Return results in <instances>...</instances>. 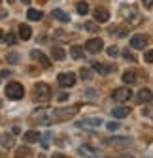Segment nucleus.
Listing matches in <instances>:
<instances>
[{"mask_svg":"<svg viewBox=\"0 0 153 158\" xmlns=\"http://www.w3.org/2000/svg\"><path fill=\"white\" fill-rule=\"evenodd\" d=\"M30 56H32V60H38V62H40L44 68H49L51 66V62H49V58L42 53V51H38V49H32L30 51Z\"/></svg>","mask_w":153,"mask_h":158,"instance_id":"9d476101","label":"nucleus"},{"mask_svg":"<svg viewBox=\"0 0 153 158\" xmlns=\"http://www.w3.org/2000/svg\"><path fill=\"white\" fill-rule=\"evenodd\" d=\"M144 60H146V62H153V49H147V51L144 53Z\"/></svg>","mask_w":153,"mask_h":158,"instance_id":"c85d7f7f","label":"nucleus"},{"mask_svg":"<svg viewBox=\"0 0 153 158\" xmlns=\"http://www.w3.org/2000/svg\"><path fill=\"white\" fill-rule=\"evenodd\" d=\"M102 47H104V42L100 38H93V40H87L85 42V51H89V53H100L102 51Z\"/></svg>","mask_w":153,"mask_h":158,"instance_id":"423d86ee","label":"nucleus"},{"mask_svg":"<svg viewBox=\"0 0 153 158\" xmlns=\"http://www.w3.org/2000/svg\"><path fill=\"white\" fill-rule=\"evenodd\" d=\"M138 100H140V102H144V104L151 102V100H153V92H151L149 89H142V90L138 92Z\"/></svg>","mask_w":153,"mask_h":158,"instance_id":"4468645a","label":"nucleus"},{"mask_svg":"<svg viewBox=\"0 0 153 158\" xmlns=\"http://www.w3.org/2000/svg\"><path fill=\"white\" fill-rule=\"evenodd\" d=\"M104 121L100 117H85L81 123H78V126H81V128H97V126H100Z\"/></svg>","mask_w":153,"mask_h":158,"instance_id":"6e6552de","label":"nucleus"},{"mask_svg":"<svg viewBox=\"0 0 153 158\" xmlns=\"http://www.w3.org/2000/svg\"><path fill=\"white\" fill-rule=\"evenodd\" d=\"M144 6L146 8H153V0H144Z\"/></svg>","mask_w":153,"mask_h":158,"instance_id":"e433bc0d","label":"nucleus"},{"mask_svg":"<svg viewBox=\"0 0 153 158\" xmlns=\"http://www.w3.org/2000/svg\"><path fill=\"white\" fill-rule=\"evenodd\" d=\"M129 113H130V107H123V106H121V107H113V109H111V115L116 117V118H123V117H127Z\"/></svg>","mask_w":153,"mask_h":158,"instance_id":"dca6fc26","label":"nucleus"},{"mask_svg":"<svg viewBox=\"0 0 153 158\" xmlns=\"http://www.w3.org/2000/svg\"><path fill=\"white\" fill-rule=\"evenodd\" d=\"M144 115H146V117H149L151 121H153V106H151V107H146V109H144Z\"/></svg>","mask_w":153,"mask_h":158,"instance_id":"2f4dec72","label":"nucleus"},{"mask_svg":"<svg viewBox=\"0 0 153 158\" xmlns=\"http://www.w3.org/2000/svg\"><path fill=\"white\" fill-rule=\"evenodd\" d=\"M27 17L30 19V21H40V19L44 17V13H42L40 10H28V11H27Z\"/></svg>","mask_w":153,"mask_h":158,"instance_id":"4be33fe9","label":"nucleus"},{"mask_svg":"<svg viewBox=\"0 0 153 158\" xmlns=\"http://www.w3.org/2000/svg\"><path fill=\"white\" fill-rule=\"evenodd\" d=\"M66 98H68V94H64V92H63V94H59V96H57V100H59V102H64Z\"/></svg>","mask_w":153,"mask_h":158,"instance_id":"c9c22d12","label":"nucleus"},{"mask_svg":"<svg viewBox=\"0 0 153 158\" xmlns=\"http://www.w3.org/2000/svg\"><path fill=\"white\" fill-rule=\"evenodd\" d=\"M106 53H108V56H117V55H119V49L111 45V47H108V49H106Z\"/></svg>","mask_w":153,"mask_h":158,"instance_id":"cd10ccee","label":"nucleus"},{"mask_svg":"<svg viewBox=\"0 0 153 158\" xmlns=\"http://www.w3.org/2000/svg\"><path fill=\"white\" fill-rule=\"evenodd\" d=\"M93 15H94V19H97V23H106L110 19V11L104 10V8H97Z\"/></svg>","mask_w":153,"mask_h":158,"instance_id":"f8f14e48","label":"nucleus"},{"mask_svg":"<svg viewBox=\"0 0 153 158\" xmlns=\"http://www.w3.org/2000/svg\"><path fill=\"white\" fill-rule=\"evenodd\" d=\"M34 90H36V100H40V102H47L51 98V89L47 83H36Z\"/></svg>","mask_w":153,"mask_h":158,"instance_id":"7ed1b4c3","label":"nucleus"},{"mask_svg":"<svg viewBox=\"0 0 153 158\" xmlns=\"http://www.w3.org/2000/svg\"><path fill=\"white\" fill-rule=\"evenodd\" d=\"M23 139H25L27 143H36L38 139H40V134L34 132V130H28V132H25V134H23Z\"/></svg>","mask_w":153,"mask_h":158,"instance_id":"2eb2a0df","label":"nucleus"},{"mask_svg":"<svg viewBox=\"0 0 153 158\" xmlns=\"http://www.w3.org/2000/svg\"><path fill=\"white\" fill-rule=\"evenodd\" d=\"M80 107L78 106H72V107H57L53 113H51V118L55 123H63V121H68L74 115H78Z\"/></svg>","mask_w":153,"mask_h":158,"instance_id":"f257e3e1","label":"nucleus"},{"mask_svg":"<svg viewBox=\"0 0 153 158\" xmlns=\"http://www.w3.org/2000/svg\"><path fill=\"white\" fill-rule=\"evenodd\" d=\"M85 92H87V96H89V98H93V96H94V90H93V89H89V90H85Z\"/></svg>","mask_w":153,"mask_h":158,"instance_id":"4c0bfd02","label":"nucleus"},{"mask_svg":"<svg viewBox=\"0 0 153 158\" xmlns=\"http://www.w3.org/2000/svg\"><path fill=\"white\" fill-rule=\"evenodd\" d=\"M51 17L57 19V21H61V23H68L70 21V15L66 11H63V10H53L51 11Z\"/></svg>","mask_w":153,"mask_h":158,"instance_id":"ddd939ff","label":"nucleus"},{"mask_svg":"<svg viewBox=\"0 0 153 158\" xmlns=\"http://www.w3.org/2000/svg\"><path fill=\"white\" fill-rule=\"evenodd\" d=\"M123 56L127 58V60H132V62L136 60V58H134V55H132V53H129V51H125V53H123Z\"/></svg>","mask_w":153,"mask_h":158,"instance_id":"473e14b6","label":"nucleus"},{"mask_svg":"<svg viewBox=\"0 0 153 158\" xmlns=\"http://www.w3.org/2000/svg\"><path fill=\"white\" fill-rule=\"evenodd\" d=\"M91 66H93V70H94V72H98L100 75H108V73L111 72V68H110V66H104V64H100V62H93Z\"/></svg>","mask_w":153,"mask_h":158,"instance_id":"a211bd4d","label":"nucleus"},{"mask_svg":"<svg viewBox=\"0 0 153 158\" xmlns=\"http://www.w3.org/2000/svg\"><path fill=\"white\" fill-rule=\"evenodd\" d=\"M36 121H40V124H51L53 118H51L49 115H46L44 111H36V113L30 117V123H32V124H36Z\"/></svg>","mask_w":153,"mask_h":158,"instance_id":"9b49d317","label":"nucleus"},{"mask_svg":"<svg viewBox=\"0 0 153 158\" xmlns=\"http://www.w3.org/2000/svg\"><path fill=\"white\" fill-rule=\"evenodd\" d=\"M6 40V34H4V30H0V42H4Z\"/></svg>","mask_w":153,"mask_h":158,"instance_id":"58836bf2","label":"nucleus"},{"mask_svg":"<svg viewBox=\"0 0 153 158\" xmlns=\"http://www.w3.org/2000/svg\"><path fill=\"white\" fill-rule=\"evenodd\" d=\"M19 36H21L23 40H30V36H32L30 27L28 25H19Z\"/></svg>","mask_w":153,"mask_h":158,"instance_id":"6ab92c4d","label":"nucleus"},{"mask_svg":"<svg viewBox=\"0 0 153 158\" xmlns=\"http://www.w3.org/2000/svg\"><path fill=\"white\" fill-rule=\"evenodd\" d=\"M28 154H30V151L27 147H21V149L17 151V156H28Z\"/></svg>","mask_w":153,"mask_h":158,"instance_id":"7c9ffc66","label":"nucleus"},{"mask_svg":"<svg viewBox=\"0 0 153 158\" xmlns=\"http://www.w3.org/2000/svg\"><path fill=\"white\" fill-rule=\"evenodd\" d=\"M21 2H23V4H30V0H21Z\"/></svg>","mask_w":153,"mask_h":158,"instance_id":"ea45409f","label":"nucleus"},{"mask_svg":"<svg viewBox=\"0 0 153 158\" xmlns=\"http://www.w3.org/2000/svg\"><path fill=\"white\" fill-rule=\"evenodd\" d=\"M85 30H89V32H98V27L94 25V23H91V21H87L85 23Z\"/></svg>","mask_w":153,"mask_h":158,"instance_id":"a878e982","label":"nucleus"},{"mask_svg":"<svg viewBox=\"0 0 153 158\" xmlns=\"http://www.w3.org/2000/svg\"><path fill=\"white\" fill-rule=\"evenodd\" d=\"M80 75H81V79H91V70L89 68H81L80 70Z\"/></svg>","mask_w":153,"mask_h":158,"instance_id":"bb28decb","label":"nucleus"},{"mask_svg":"<svg viewBox=\"0 0 153 158\" xmlns=\"http://www.w3.org/2000/svg\"><path fill=\"white\" fill-rule=\"evenodd\" d=\"M117 128H119V123H108V130L113 132V130H117Z\"/></svg>","mask_w":153,"mask_h":158,"instance_id":"f704fd0d","label":"nucleus"},{"mask_svg":"<svg viewBox=\"0 0 153 158\" xmlns=\"http://www.w3.org/2000/svg\"><path fill=\"white\" fill-rule=\"evenodd\" d=\"M6 42H8L10 45H13V44H15V36H13V34H8V36H6Z\"/></svg>","mask_w":153,"mask_h":158,"instance_id":"72a5a7b5","label":"nucleus"},{"mask_svg":"<svg viewBox=\"0 0 153 158\" xmlns=\"http://www.w3.org/2000/svg\"><path fill=\"white\" fill-rule=\"evenodd\" d=\"M6 96L10 98V100H21V98L25 96V89L21 83H17V81H11L6 85Z\"/></svg>","mask_w":153,"mask_h":158,"instance_id":"f03ea898","label":"nucleus"},{"mask_svg":"<svg viewBox=\"0 0 153 158\" xmlns=\"http://www.w3.org/2000/svg\"><path fill=\"white\" fill-rule=\"evenodd\" d=\"M70 55H72V58L80 60V58H83V47H78V45L70 47Z\"/></svg>","mask_w":153,"mask_h":158,"instance_id":"5701e85b","label":"nucleus"},{"mask_svg":"<svg viewBox=\"0 0 153 158\" xmlns=\"http://www.w3.org/2000/svg\"><path fill=\"white\" fill-rule=\"evenodd\" d=\"M78 152H80L81 156H87V154L97 156V151H93V149H89V147H80V149H78Z\"/></svg>","mask_w":153,"mask_h":158,"instance_id":"b1692460","label":"nucleus"},{"mask_svg":"<svg viewBox=\"0 0 153 158\" xmlns=\"http://www.w3.org/2000/svg\"><path fill=\"white\" fill-rule=\"evenodd\" d=\"M17 60H19V55H17V53H10V55H8V62L15 64Z\"/></svg>","mask_w":153,"mask_h":158,"instance_id":"c756f323","label":"nucleus"},{"mask_svg":"<svg viewBox=\"0 0 153 158\" xmlns=\"http://www.w3.org/2000/svg\"><path fill=\"white\" fill-rule=\"evenodd\" d=\"M146 45H147V36L136 34V36L130 38V47H134V49H144Z\"/></svg>","mask_w":153,"mask_h":158,"instance_id":"1a4fd4ad","label":"nucleus"},{"mask_svg":"<svg viewBox=\"0 0 153 158\" xmlns=\"http://www.w3.org/2000/svg\"><path fill=\"white\" fill-rule=\"evenodd\" d=\"M13 143H15V139H13V135H10V134H4L2 137H0V145H2L4 149L13 147Z\"/></svg>","mask_w":153,"mask_h":158,"instance_id":"f3484780","label":"nucleus"},{"mask_svg":"<svg viewBox=\"0 0 153 158\" xmlns=\"http://www.w3.org/2000/svg\"><path fill=\"white\" fill-rule=\"evenodd\" d=\"M51 55H53L55 60H63V58L66 56V53H64L63 47H51Z\"/></svg>","mask_w":153,"mask_h":158,"instance_id":"aec40b11","label":"nucleus"},{"mask_svg":"<svg viewBox=\"0 0 153 158\" xmlns=\"http://www.w3.org/2000/svg\"><path fill=\"white\" fill-rule=\"evenodd\" d=\"M121 15L127 19V21H134V25L140 23V15H138V11H136L134 8H127V6H123V8H121Z\"/></svg>","mask_w":153,"mask_h":158,"instance_id":"0eeeda50","label":"nucleus"},{"mask_svg":"<svg viewBox=\"0 0 153 158\" xmlns=\"http://www.w3.org/2000/svg\"><path fill=\"white\" fill-rule=\"evenodd\" d=\"M76 10H78V13H80V15H85V13L89 11V6H87L85 2H80L78 6H76Z\"/></svg>","mask_w":153,"mask_h":158,"instance_id":"393cba45","label":"nucleus"},{"mask_svg":"<svg viewBox=\"0 0 153 158\" xmlns=\"http://www.w3.org/2000/svg\"><path fill=\"white\" fill-rule=\"evenodd\" d=\"M130 96H132V92H130V89H127V87H121V89H116L111 92V98L116 102H119V104H123V102H127V100H130Z\"/></svg>","mask_w":153,"mask_h":158,"instance_id":"20e7f679","label":"nucleus"},{"mask_svg":"<svg viewBox=\"0 0 153 158\" xmlns=\"http://www.w3.org/2000/svg\"><path fill=\"white\" fill-rule=\"evenodd\" d=\"M57 81H59L61 87L68 89V87H74V85H76V75H74L72 72H63V73H59Z\"/></svg>","mask_w":153,"mask_h":158,"instance_id":"39448f33","label":"nucleus"},{"mask_svg":"<svg viewBox=\"0 0 153 158\" xmlns=\"http://www.w3.org/2000/svg\"><path fill=\"white\" fill-rule=\"evenodd\" d=\"M123 81H125V83H129V85L136 83V73L132 72V70H127V72L123 73Z\"/></svg>","mask_w":153,"mask_h":158,"instance_id":"412c9836","label":"nucleus"}]
</instances>
